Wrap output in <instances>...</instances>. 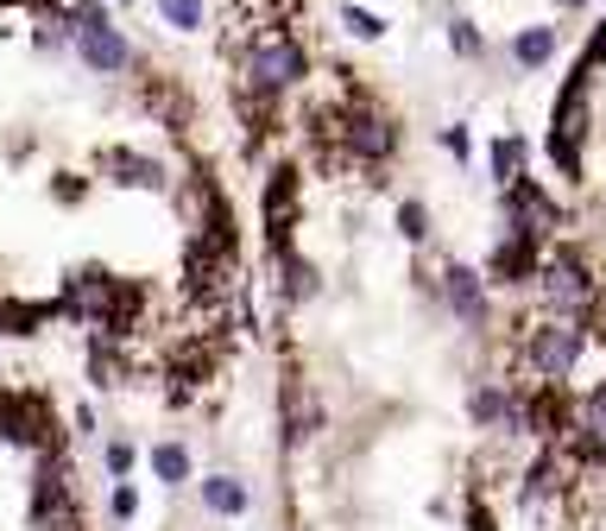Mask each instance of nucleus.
Instances as JSON below:
<instances>
[{
    "label": "nucleus",
    "instance_id": "nucleus-1",
    "mask_svg": "<svg viewBox=\"0 0 606 531\" xmlns=\"http://www.w3.org/2000/svg\"><path fill=\"white\" fill-rule=\"evenodd\" d=\"M51 303H57V316H70V323H82V329L120 341L127 329H133V316H140V285L114 279V272H102V266H70Z\"/></svg>",
    "mask_w": 606,
    "mask_h": 531
},
{
    "label": "nucleus",
    "instance_id": "nucleus-2",
    "mask_svg": "<svg viewBox=\"0 0 606 531\" xmlns=\"http://www.w3.org/2000/svg\"><path fill=\"white\" fill-rule=\"evenodd\" d=\"M304 76H310V57H304V44H297L285 26H266V33L247 44V57H241V89H247L253 102H279Z\"/></svg>",
    "mask_w": 606,
    "mask_h": 531
},
{
    "label": "nucleus",
    "instance_id": "nucleus-3",
    "mask_svg": "<svg viewBox=\"0 0 606 531\" xmlns=\"http://www.w3.org/2000/svg\"><path fill=\"white\" fill-rule=\"evenodd\" d=\"M588 354V323L581 316H543L525 329V367L537 374V386H563Z\"/></svg>",
    "mask_w": 606,
    "mask_h": 531
},
{
    "label": "nucleus",
    "instance_id": "nucleus-4",
    "mask_svg": "<svg viewBox=\"0 0 606 531\" xmlns=\"http://www.w3.org/2000/svg\"><path fill=\"white\" fill-rule=\"evenodd\" d=\"M537 298H543L550 316H581V323H588L601 285H594V272H588V260H581L575 247H556L550 260L537 266Z\"/></svg>",
    "mask_w": 606,
    "mask_h": 531
},
{
    "label": "nucleus",
    "instance_id": "nucleus-5",
    "mask_svg": "<svg viewBox=\"0 0 606 531\" xmlns=\"http://www.w3.org/2000/svg\"><path fill=\"white\" fill-rule=\"evenodd\" d=\"M26 519L33 531H64L76 519V481L64 475V443L38 455V475H33V500H26Z\"/></svg>",
    "mask_w": 606,
    "mask_h": 531
},
{
    "label": "nucleus",
    "instance_id": "nucleus-6",
    "mask_svg": "<svg viewBox=\"0 0 606 531\" xmlns=\"http://www.w3.org/2000/svg\"><path fill=\"white\" fill-rule=\"evenodd\" d=\"M328 127H335V140H341V152L348 158H360V165H386L398 146V133H392V120L386 114H373V108H354V114H322Z\"/></svg>",
    "mask_w": 606,
    "mask_h": 531
},
{
    "label": "nucleus",
    "instance_id": "nucleus-7",
    "mask_svg": "<svg viewBox=\"0 0 606 531\" xmlns=\"http://www.w3.org/2000/svg\"><path fill=\"white\" fill-rule=\"evenodd\" d=\"M70 57L89 76H127V70H133V38L120 33L114 20H102V26H82V33H70Z\"/></svg>",
    "mask_w": 606,
    "mask_h": 531
},
{
    "label": "nucleus",
    "instance_id": "nucleus-8",
    "mask_svg": "<svg viewBox=\"0 0 606 531\" xmlns=\"http://www.w3.org/2000/svg\"><path fill=\"white\" fill-rule=\"evenodd\" d=\"M467 417L480 424V430H531L525 424V392H512V386H500V379H487V386H474L467 392Z\"/></svg>",
    "mask_w": 606,
    "mask_h": 531
},
{
    "label": "nucleus",
    "instance_id": "nucleus-9",
    "mask_svg": "<svg viewBox=\"0 0 606 531\" xmlns=\"http://www.w3.org/2000/svg\"><path fill=\"white\" fill-rule=\"evenodd\" d=\"M442 298H449V310L462 316L467 329H487V279L474 266H449L442 272Z\"/></svg>",
    "mask_w": 606,
    "mask_h": 531
},
{
    "label": "nucleus",
    "instance_id": "nucleus-10",
    "mask_svg": "<svg viewBox=\"0 0 606 531\" xmlns=\"http://www.w3.org/2000/svg\"><path fill=\"white\" fill-rule=\"evenodd\" d=\"M102 165L114 171V184H127V190H171V165H165V158H145V152H127V146H107Z\"/></svg>",
    "mask_w": 606,
    "mask_h": 531
},
{
    "label": "nucleus",
    "instance_id": "nucleus-11",
    "mask_svg": "<svg viewBox=\"0 0 606 531\" xmlns=\"http://www.w3.org/2000/svg\"><path fill=\"white\" fill-rule=\"evenodd\" d=\"M537 266H543V254H537L531 234H505L500 247H493V260H487V279H500V285H525V279H537Z\"/></svg>",
    "mask_w": 606,
    "mask_h": 531
},
{
    "label": "nucleus",
    "instance_id": "nucleus-12",
    "mask_svg": "<svg viewBox=\"0 0 606 531\" xmlns=\"http://www.w3.org/2000/svg\"><path fill=\"white\" fill-rule=\"evenodd\" d=\"M190 488L203 493V506H209L215 519H247V506H253V488L241 475H196Z\"/></svg>",
    "mask_w": 606,
    "mask_h": 531
},
{
    "label": "nucleus",
    "instance_id": "nucleus-13",
    "mask_svg": "<svg viewBox=\"0 0 606 531\" xmlns=\"http://www.w3.org/2000/svg\"><path fill=\"white\" fill-rule=\"evenodd\" d=\"M569 430H575V450H581V455H606V379L581 399V405H575Z\"/></svg>",
    "mask_w": 606,
    "mask_h": 531
},
{
    "label": "nucleus",
    "instance_id": "nucleus-14",
    "mask_svg": "<svg viewBox=\"0 0 606 531\" xmlns=\"http://www.w3.org/2000/svg\"><path fill=\"white\" fill-rule=\"evenodd\" d=\"M145 462H152V481H158V488H171V493H183L190 481H196V462H190V450H183L178 437L152 443V455H145Z\"/></svg>",
    "mask_w": 606,
    "mask_h": 531
},
{
    "label": "nucleus",
    "instance_id": "nucleus-15",
    "mask_svg": "<svg viewBox=\"0 0 606 531\" xmlns=\"http://www.w3.org/2000/svg\"><path fill=\"white\" fill-rule=\"evenodd\" d=\"M57 303H20V298H0V336H38V323H51Z\"/></svg>",
    "mask_w": 606,
    "mask_h": 531
},
{
    "label": "nucleus",
    "instance_id": "nucleus-16",
    "mask_svg": "<svg viewBox=\"0 0 606 531\" xmlns=\"http://www.w3.org/2000/svg\"><path fill=\"white\" fill-rule=\"evenodd\" d=\"M550 57H556V26H531V33L512 38V64L518 70H543Z\"/></svg>",
    "mask_w": 606,
    "mask_h": 531
},
{
    "label": "nucleus",
    "instance_id": "nucleus-17",
    "mask_svg": "<svg viewBox=\"0 0 606 531\" xmlns=\"http://www.w3.org/2000/svg\"><path fill=\"white\" fill-rule=\"evenodd\" d=\"M272 254H279V272H285V298L291 303L317 298V266L304 260V254H291V241H285V247H272Z\"/></svg>",
    "mask_w": 606,
    "mask_h": 531
},
{
    "label": "nucleus",
    "instance_id": "nucleus-18",
    "mask_svg": "<svg viewBox=\"0 0 606 531\" xmlns=\"http://www.w3.org/2000/svg\"><path fill=\"white\" fill-rule=\"evenodd\" d=\"M525 158H531V146H525V140H512V133H505V140H493V178H500V190L525 178Z\"/></svg>",
    "mask_w": 606,
    "mask_h": 531
},
{
    "label": "nucleus",
    "instance_id": "nucleus-19",
    "mask_svg": "<svg viewBox=\"0 0 606 531\" xmlns=\"http://www.w3.org/2000/svg\"><path fill=\"white\" fill-rule=\"evenodd\" d=\"M158 20H165L171 33H203V20H209V0H158Z\"/></svg>",
    "mask_w": 606,
    "mask_h": 531
},
{
    "label": "nucleus",
    "instance_id": "nucleus-20",
    "mask_svg": "<svg viewBox=\"0 0 606 531\" xmlns=\"http://www.w3.org/2000/svg\"><path fill=\"white\" fill-rule=\"evenodd\" d=\"M102 468H107V481H133V468H140L133 437H107V443H102Z\"/></svg>",
    "mask_w": 606,
    "mask_h": 531
},
{
    "label": "nucleus",
    "instance_id": "nucleus-21",
    "mask_svg": "<svg viewBox=\"0 0 606 531\" xmlns=\"http://www.w3.org/2000/svg\"><path fill=\"white\" fill-rule=\"evenodd\" d=\"M341 26H348V38H360V44L386 38V20H379V13H366V7H354V0H341Z\"/></svg>",
    "mask_w": 606,
    "mask_h": 531
},
{
    "label": "nucleus",
    "instance_id": "nucleus-22",
    "mask_svg": "<svg viewBox=\"0 0 606 531\" xmlns=\"http://www.w3.org/2000/svg\"><path fill=\"white\" fill-rule=\"evenodd\" d=\"M107 519H114V526H133V519H140V488H133V481H107Z\"/></svg>",
    "mask_w": 606,
    "mask_h": 531
},
{
    "label": "nucleus",
    "instance_id": "nucleus-23",
    "mask_svg": "<svg viewBox=\"0 0 606 531\" xmlns=\"http://www.w3.org/2000/svg\"><path fill=\"white\" fill-rule=\"evenodd\" d=\"M449 44H455V57H487V38L474 33L467 20H449Z\"/></svg>",
    "mask_w": 606,
    "mask_h": 531
},
{
    "label": "nucleus",
    "instance_id": "nucleus-24",
    "mask_svg": "<svg viewBox=\"0 0 606 531\" xmlns=\"http://www.w3.org/2000/svg\"><path fill=\"white\" fill-rule=\"evenodd\" d=\"M398 234H404V241H424V234H429V209H424V203H398Z\"/></svg>",
    "mask_w": 606,
    "mask_h": 531
},
{
    "label": "nucleus",
    "instance_id": "nucleus-25",
    "mask_svg": "<svg viewBox=\"0 0 606 531\" xmlns=\"http://www.w3.org/2000/svg\"><path fill=\"white\" fill-rule=\"evenodd\" d=\"M70 430H76V437H102V424H95V405H89V399L70 412Z\"/></svg>",
    "mask_w": 606,
    "mask_h": 531
},
{
    "label": "nucleus",
    "instance_id": "nucleus-26",
    "mask_svg": "<svg viewBox=\"0 0 606 531\" xmlns=\"http://www.w3.org/2000/svg\"><path fill=\"white\" fill-rule=\"evenodd\" d=\"M82 178H70V171H64V178H57V184H51V196H57V203H82Z\"/></svg>",
    "mask_w": 606,
    "mask_h": 531
},
{
    "label": "nucleus",
    "instance_id": "nucleus-27",
    "mask_svg": "<svg viewBox=\"0 0 606 531\" xmlns=\"http://www.w3.org/2000/svg\"><path fill=\"white\" fill-rule=\"evenodd\" d=\"M442 146L455 152V158H467V152H474V146H467V127H449V133H442Z\"/></svg>",
    "mask_w": 606,
    "mask_h": 531
},
{
    "label": "nucleus",
    "instance_id": "nucleus-28",
    "mask_svg": "<svg viewBox=\"0 0 606 531\" xmlns=\"http://www.w3.org/2000/svg\"><path fill=\"white\" fill-rule=\"evenodd\" d=\"M467 531H500V526H493V513H487V506H467Z\"/></svg>",
    "mask_w": 606,
    "mask_h": 531
},
{
    "label": "nucleus",
    "instance_id": "nucleus-29",
    "mask_svg": "<svg viewBox=\"0 0 606 531\" xmlns=\"http://www.w3.org/2000/svg\"><path fill=\"white\" fill-rule=\"evenodd\" d=\"M107 7H133V0H107Z\"/></svg>",
    "mask_w": 606,
    "mask_h": 531
},
{
    "label": "nucleus",
    "instance_id": "nucleus-30",
    "mask_svg": "<svg viewBox=\"0 0 606 531\" xmlns=\"http://www.w3.org/2000/svg\"><path fill=\"white\" fill-rule=\"evenodd\" d=\"M569 7H581V0H569Z\"/></svg>",
    "mask_w": 606,
    "mask_h": 531
}]
</instances>
